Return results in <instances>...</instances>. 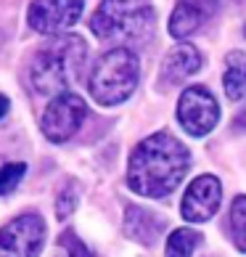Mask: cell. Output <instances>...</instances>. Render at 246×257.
I'll return each mask as SVG.
<instances>
[{
  "instance_id": "1",
  "label": "cell",
  "mask_w": 246,
  "mask_h": 257,
  "mask_svg": "<svg viewBox=\"0 0 246 257\" xmlns=\"http://www.w3.org/2000/svg\"><path fill=\"white\" fill-rule=\"evenodd\" d=\"M191 167L188 149L169 133H154L130 154L127 186L140 196L162 199L172 194Z\"/></svg>"
},
{
  "instance_id": "2",
  "label": "cell",
  "mask_w": 246,
  "mask_h": 257,
  "mask_svg": "<svg viewBox=\"0 0 246 257\" xmlns=\"http://www.w3.org/2000/svg\"><path fill=\"white\" fill-rule=\"evenodd\" d=\"M85 43L74 35L56 37L43 51L35 53L30 66V80L32 88L40 96H64L69 93V85L77 80V74L85 64Z\"/></svg>"
},
{
  "instance_id": "3",
  "label": "cell",
  "mask_w": 246,
  "mask_h": 257,
  "mask_svg": "<svg viewBox=\"0 0 246 257\" xmlns=\"http://www.w3.org/2000/svg\"><path fill=\"white\" fill-rule=\"evenodd\" d=\"M90 30L101 40L122 43V48L143 43L154 30V6L151 0H101Z\"/></svg>"
},
{
  "instance_id": "4",
  "label": "cell",
  "mask_w": 246,
  "mask_h": 257,
  "mask_svg": "<svg viewBox=\"0 0 246 257\" xmlns=\"http://www.w3.org/2000/svg\"><path fill=\"white\" fill-rule=\"evenodd\" d=\"M140 80V61L132 48H111L96 61L88 80L90 96L101 106H117L127 101L138 88Z\"/></svg>"
},
{
  "instance_id": "5",
  "label": "cell",
  "mask_w": 246,
  "mask_h": 257,
  "mask_svg": "<svg viewBox=\"0 0 246 257\" xmlns=\"http://www.w3.org/2000/svg\"><path fill=\"white\" fill-rule=\"evenodd\" d=\"M177 122H180V127L193 138L209 136L217 127V122H220L217 98L204 88V85L185 88L180 93V101H177Z\"/></svg>"
},
{
  "instance_id": "6",
  "label": "cell",
  "mask_w": 246,
  "mask_h": 257,
  "mask_svg": "<svg viewBox=\"0 0 246 257\" xmlns=\"http://www.w3.org/2000/svg\"><path fill=\"white\" fill-rule=\"evenodd\" d=\"M85 117H88V103H85L77 93H64V96H56L48 109L43 114V136L51 141V144H64L69 141L74 133H80Z\"/></svg>"
},
{
  "instance_id": "7",
  "label": "cell",
  "mask_w": 246,
  "mask_h": 257,
  "mask_svg": "<svg viewBox=\"0 0 246 257\" xmlns=\"http://www.w3.org/2000/svg\"><path fill=\"white\" fill-rule=\"evenodd\" d=\"M45 244V223L40 215L27 212L0 228V257H37Z\"/></svg>"
},
{
  "instance_id": "8",
  "label": "cell",
  "mask_w": 246,
  "mask_h": 257,
  "mask_svg": "<svg viewBox=\"0 0 246 257\" xmlns=\"http://www.w3.org/2000/svg\"><path fill=\"white\" fill-rule=\"evenodd\" d=\"M85 0H35L27 11V22L40 35H61L80 22Z\"/></svg>"
},
{
  "instance_id": "9",
  "label": "cell",
  "mask_w": 246,
  "mask_h": 257,
  "mask_svg": "<svg viewBox=\"0 0 246 257\" xmlns=\"http://www.w3.org/2000/svg\"><path fill=\"white\" fill-rule=\"evenodd\" d=\"M222 202V186L214 175H198L185 188L180 212L188 223H206Z\"/></svg>"
},
{
  "instance_id": "10",
  "label": "cell",
  "mask_w": 246,
  "mask_h": 257,
  "mask_svg": "<svg viewBox=\"0 0 246 257\" xmlns=\"http://www.w3.org/2000/svg\"><path fill=\"white\" fill-rule=\"evenodd\" d=\"M220 0H177L172 16H169V35L183 40L191 37L198 27L206 24L217 14Z\"/></svg>"
},
{
  "instance_id": "11",
  "label": "cell",
  "mask_w": 246,
  "mask_h": 257,
  "mask_svg": "<svg viewBox=\"0 0 246 257\" xmlns=\"http://www.w3.org/2000/svg\"><path fill=\"white\" fill-rule=\"evenodd\" d=\"M204 66V56L196 45H177L169 51V56L164 59L162 66V85H180L183 80L193 77V74Z\"/></svg>"
},
{
  "instance_id": "12",
  "label": "cell",
  "mask_w": 246,
  "mask_h": 257,
  "mask_svg": "<svg viewBox=\"0 0 246 257\" xmlns=\"http://www.w3.org/2000/svg\"><path fill=\"white\" fill-rule=\"evenodd\" d=\"M164 231V223L154 212L143 207H127L125 212V233L140 244H154Z\"/></svg>"
},
{
  "instance_id": "13",
  "label": "cell",
  "mask_w": 246,
  "mask_h": 257,
  "mask_svg": "<svg viewBox=\"0 0 246 257\" xmlns=\"http://www.w3.org/2000/svg\"><path fill=\"white\" fill-rule=\"evenodd\" d=\"M222 88L230 101L246 98V53L230 51L225 56V72H222Z\"/></svg>"
},
{
  "instance_id": "14",
  "label": "cell",
  "mask_w": 246,
  "mask_h": 257,
  "mask_svg": "<svg viewBox=\"0 0 246 257\" xmlns=\"http://www.w3.org/2000/svg\"><path fill=\"white\" fill-rule=\"evenodd\" d=\"M201 236L191 228H180V231H172L167 239V249H164V257H191L196 252Z\"/></svg>"
},
{
  "instance_id": "15",
  "label": "cell",
  "mask_w": 246,
  "mask_h": 257,
  "mask_svg": "<svg viewBox=\"0 0 246 257\" xmlns=\"http://www.w3.org/2000/svg\"><path fill=\"white\" fill-rule=\"evenodd\" d=\"M230 233L235 246L246 252V194L235 196V202L230 204Z\"/></svg>"
},
{
  "instance_id": "16",
  "label": "cell",
  "mask_w": 246,
  "mask_h": 257,
  "mask_svg": "<svg viewBox=\"0 0 246 257\" xmlns=\"http://www.w3.org/2000/svg\"><path fill=\"white\" fill-rule=\"evenodd\" d=\"M27 165L24 162H11V165L0 167V196H8L16 191V186L24 180Z\"/></svg>"
},
{
  "instance_id": "17",
  "label": "cell",
  "mask_w": 246,
  "mask_h": 257,
  "mask_svg": "<svg viewBox=\"0 0 246 257\" xmlns=\"http://www.w3.org/2000/svg\"><path fill=\"white\" fill-rule=\"evenodd\" d=\"M77 204H80V186L69 180V183L61 188L59 199H56V215H59V220L69 217L74 209H77Z\"/></svg>"
},
{
  "instance_id": "18",
  "label": "cell",
  "mask_w": 246,
  "mask_h": 257,
  "mask_svg": "<svg viewBox=\"0 0 246 257\" xmlns=\"http://www.w3.org/2000/svg\"><path fill=\"white\" fill-rule=\"evenodd\" d=\"M61 244L69 249V257H93V252H90L88 246H85L72 231H66V233L61 236Z\"/></svg>"
},
{
  "instance_id": "19",
  "label": "cell",
  "mask_w": 246,
  "mask_h": 257,
  "mask_svg": "<svg viewBox=\"0 0 246 257\" xmlns=\"http://www.w3.org/2000/svg\"><path fill=\"white\" fill-rule=\"evenodd\" d=\"M8 109H11V101H8L6 96H0V119H3L6 114H8Z\"/></svg>"
},
{
  "instance_id": "20",
  "label": "cell",
  "mask_w": 246,
  "mask_h": 257,
  "mask_svg": "<svg viewBox=\"0 0 246 257\" xmlns=\"http://www.w3.org/2000/svg\"><path fill=\"white\" fill-rule=\"evenodd\" d=\"M243 35H246V27H243Z\"/></svg>"
}]
</instances>
